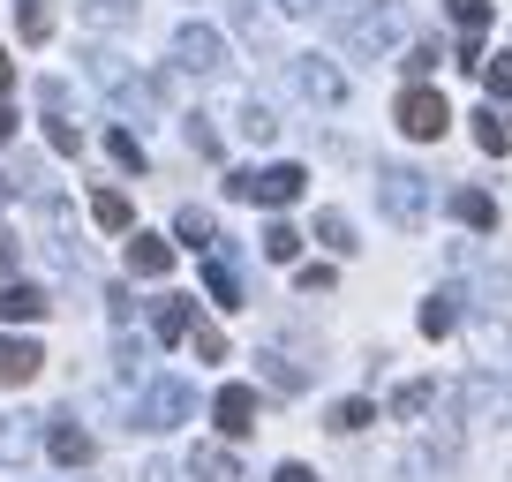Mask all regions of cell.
Instances as JSON below:
<instances>
[{
  "label": "cell",
  "mask_w": 512,
  "mask_h": 482,
  "mask_svg": "<svg viewBox=\"0 0 512 482\" xmlns=\"http://www.w3.org/2000/svg\"><path fill=\"white\" fill-rule=\"evenodd\" d=\"M452 219H460L467 234H490V226H497V196L490 189H460V196H452Z\"/></svg>",
  "instance_id": "cell-14"
},
{
  "label": "cell",
  "mask_w": 512,
  "mask_h": 482,
  "mask_svg": "<svg viewBox=\"0 0 512 482\" xmlns=\"http://www.w3.org/2000/svg\"><path fill=\"white\" fill-rule=\"evenodd\" d=\"M317 241H332V249H354V226H347V211H317Z\"/></svg>",
  "instance_id": "cell-33"
},
{
  "label": "cell",
  "mask_w": 512,
  "mask_h": 482,
  "mask_svg": "<svg viewBox=\"0 0 512 482\" xmlns=\"http://www.w3.org/2000/svg\"><path fill=\"white\" fill-rule=\"evenodd\" d=\"M377 204H384V219L400 226V234H415V226L430 219V189H422L415 166H384L377 174Z\"/></svg>",
  "instance_id": "cell-2"
},
{
  "label": "cell",
  "mask_w": 512,
  "mask_h": 482,
  "mask_svg": "<svg viewBox=\"0 0 512 482\" xmlns=\"http://www.w3.org/2000/svg\"><path fill=\"white\" fill-rule=\"evenodd\" d=\"M128 272H136V279H166V272H174V241L128 234Z\"/></svg>",
  "instance_id": "cell-12"
},
{
  "label": "cell",
  "mask_w": 512,
  "mask_h": 482,
  "mask_svg": "<svg viewBox=\"0 0 512 482\" xmlns=\"http://www.w3.org/2000/svg\"><path fill=\"white\" fill-rule=\"evenodd\" d=\"M369 422H377V407H369V400H339V407H332V430H339V437L369 430Z\"/></svg>",
  "instance_id": "cell-28"
},
{
  "label": "cell",
  "mask_w": 512,
  "mask_h": 482,
  "mask_svg": "<svg viewBox=\"0 0 512 482\" xmlns=\"http://www.w3.org/2000/svg\"><path fill=\"white\" fill-rule=\"evenodd\" d=\"M452 302H460V294H430V302H422V332H430V339H445L452 324H460V309H452Z\"/></svg>",
  "instance_id": "cell-25"
},
{
  "label": "cell",
  "mask_w": 512,
  "mask_h": 482,
  "mask_svg": "<svg viewBox=\"0 0 512 482\" xmlns=\"http://www.w3.org/2000/svg\"><path fill=\"white\" fill-rule=\"evenodd\" d=\"M174 61L189 68V76H219L226 46H219V31H204V23H181L174 31Z\"/></svg>",
  "instance_id": "cell-7"
},
{
  "label": "cell",
  "mask_w": 512,
  "mask_h": 482,
  "mask_svg": "<svg viewBox=\"0 0 512 482\" xmlns=\"http://www.w3.org/2000/svg\"><path fill=\"white\" fill-rule=\"evenodd\" d=\"M189 151H196V159H219V136H211L204 121H189Z\"/></svg>",
  "instance_id": "cell-36"
},
{
  "label": "cell",
  "mask_w": 512,
  "mask_h": 482,
  "mask_svg": "<svg viewBox=\"0 0 512 482\" xmlns=\"http://www.w3.org/2000/svg\"><path fill=\"white\" fill-rule=\"evenodd\" d=\"M8 83H16V68H8V53H0V98H8Z\"/></svg>",
  "instance_id": "cell-43"
},
{
  "label": "cell",
  "mask_w": 512,
  "mask_h": 482,
  "mask_svg": "<svg viewBox=\"0 0 512 482\" xmlns=\"http://www.w3.org/2000/svg\"><path fill=\"white\" fill-rule=\"evenodd\" d=\"M83 23L91 31H121V23H136V0H83Z\"/></svg>",
  "instance_id": "cell-23"
},
{
  "label": "cell",
  "mask_w": 512,
  "mask_h": 482,
  "mask_svg": "<svg viewBox=\"0 0 512 482\" xmlns=\"http://www.w3.org/2000/svg\"><path fill=\"white\" fill-rule=\"evenodd\" d=\"M226 189L241 196V204H264V211H287L294 196L309 189V174L294 159H279V166H241V174H226Z\"/></svg>",
  "instance_id": "cell-1"
},
{
  "label": "cell",
  "mask_w": 512,
  "mask_h": 482,
  "mask_svg": "<svg viewBox=\"0 0 512 482\" xmlns=\"http://www.w3.org/2000/svg\"><path fill=\"white\" fill-rule=\"evenodd\" d=\"M445 16L460 23V61L482 68V31H490V0H445Z\"/></svg>",
  "instance_id": "cell-10"
},
{
  "label": "cell",
  "mask_w": 512,
  "mask_h": 482,
  "mask_svg": "<svg viewBox=\"0 0 512 482\" xmlns=\"http://www.w3.org/2000/svg\"><path fill=\"white\" fill-rule=\"evenodd\" d=\"M211 422H219L226 437H249V430H256V385H219V400H211Z\"/></svg>",
  "instance_id": "cell-9"
},
{
  "label": "cell",
  "mask_w": 512,
  "mask_h": 482,
  "mask_svg": "<svg viewBox=\"0 0 512 482\" xmlns=\"http://www.w3.org/2000/svg\"><path fill=\"white\" fill-rule=\"evenodd\" d=\"M174 241H181V249H211V241H219V219H211V211H196V204H181Z\"/></svg>",
  "instance_id": "cell-20"
},
{
  "label": "cell",
  "mask_w": 512,
  "mask_h": 482,
  "mask_svg": "<svg viewBox=\"0 0 512 482\" xmlns=\"http://www.w3.org/2000/svg\"><path fill=\"white\" fill-rule=\"evenodd\" d=\"M204 287H211L219 309H241V279H234V264H226L219 249H204Z\"/></svg>",
  "instance_id": "cell-17"
},
{
  "label": "cell",
  "mask_w": 512,
  "mask_h": 482,
  "mask_svg": "<svg viewBox=\"0 0 512 482\" xmlns=\"http://www.w3.org/2000/svg\"><path fill=\"white\" fill-rule=\"evenodd\" d=\"M91 219L106 226V234H128V226H136V211H128L121 189H98V196H91Z\"/></svg>",
  "instance_id": "cell-21"
},
{
  "label": "cell",
  "mask_w": 512,
  "mask_h": 482,
  "mask_svg": "<svg viewBox=\"0 0 512 482\" xmlns=\"http://www.w3.org/2000/svg\"><path fill=\"white\" fill-rule=\"evenodd\" d=\"M279 16H317V0H272Z\"/></svg>",
  "instance_id": "cell-39"
},
{
  "label": "cell",
  "mask_w": 512,
  "mask_h": 482,
  "mask_svg": "<svg viewBox=\"0 0 512 482\" xmlns=\"http://www.w3.org/2000/svg\"><path fill=\"white\" fill-rule=\"evenodd\" d=\"M46 452H53L61 467H83V460H91V430H76V422H53Z\"/></svg>",
  "instance_id": "cell-19"
},
{
  "label": "cell",
  "mask_w": 512,
  "mask_h": 482,
  "mask_svg": "<svg viewBox=\"0 0 512 482\" xmlns=\"http://www.w3.org/2000/svg\"><path fill=\"white\" fill-rule=\"evenodd\" d=\"M189 415H196V392L181 385V377H151V385H144V407H136V430L159 437V430H174V422H189Z\"/></svg>",
  "instance_id": "cell-4"
},
{
  "label": "cell",
  "mask_w": 512,
  "mask_h": 482,
  "mask_svg": "<svg viewBox=\"0 0 512 482\" xmlns=\"http://www.w3.org/2000/svg\"><path fill=\"white\" fill-rule=\"evenodd\" d=\"M189 475H196V482H249V475H241V460H234L226 445H196Z\"/></svg>",
  "instance_id": "cell-15"
},
{
  "label": "cell",
  "mask_w": 512,
  "mask_h": 482,
  "mask_svg": "<svg viewBox=\"0 0 512 482\" xmlns=\"http://www.w3.org/2000/svg\"><path fill=\"white\" fill-rule=\"evenodd\" d=\"M189 347H196V362H226V332L219 324H189Z\"/></svg>",
  "instance_id": "cell-30"
},
{
  "label": "cell",
  "mask_w": 512,
  "mask_h": 482,
  "mask_svg": "<svg viewBox=\"0 0 512 482\" xmlns=\"http://www.w3.org/2000/svg\"><path fill=\"white\" fill-rule=\"evenodd\" d=\"M430 407H437V385H430V377H415V385H400V392H392V415H400V422L430 415Z\"/></svg>",
  "instance_id": "cell-22"
},
{
  "label": "cell",
  "mask_w": 512,
  "mask_h": 482,
  "mask_svg": "<svg viewBox=\"0 0 512 482\" xmlns=\"http://www.w3.org/2000/svg\"><path fill=\"white\" fill-rule=\"evenodd\" d=\"M264 257H272V264H294V257H302V234H294L287 219H272V226H264Z\"/></svg>",
  "instance_id": "cell-24"
},
{
  "label": "cell",
  "mask_w": 512,
  "mask_h": 482,
  "mask_svg": "<svg viewBox=\"0 0 512 482\" xmlns=\"http://www.w3.org/2000/svg\"><path fill=\"white\" fill-rule=\"evenodd\" d=\"M23 445H31V437H23V422H16V430L0 422V460H23Z\"/></svg>",
  "instance_id": "cell-37"
},
{
  "label": "cell",
  "mask_w": 512,
  "mask_h": 482,
  "mask_svg": "<svg viewBox=\"0 0 512 482\" xmlns=\"http://www.w3.org/2000/svg\"><path fill=\"white\" fill-rule=\"evenodd\" d=\"M467 407H475V415H490V407L505 415V407H512V392H505V385H490V377H475V385H467Z\"/></svg>",
  "instance_id": "cell-31"
},
{
  "label": "cell",
  "mask_w": 512,
  "mask_h": 482,
  "mask_svg": "<svg viewBox=\"0 0 512 482\" xmlns=\"http://www.w3.org/2000/svg\"><path fill=\"white\" fill-rule=\"evenodd\" d=\"M475 144L490 151V159H505V151H512V129L497 121V106H490V113H475Z\"/></svg>",
  "instance_id": "cell-26"
},
{
  "label": "cell",
  "mask_w": 512,
  "mask_h": 482,
  "mask_svg": "<svg viewBox=\"0 0 512 482\" xmlns=\"http://www.w3.org/2000/svg\"><path fill=\"white\" fill-rule=\"evenodd\" d=\"M482 83H490V98H512V53H497V61H482Z\"/></svg>",
  "instance_id": "cell-34"
},
{
  "label": "cell",
  "mask_w": 512,
  "mask_h": 482,
  "mask_svg": "<svg viewBox=\"0 0 512 482\" xmlns=\"http://www.w3.org/2000/svg\"><path fill=\"white\" fill-rule=\"evenodd\" d=\"M46 226H53V234H68V204H46ZM53 249H61V264H83L68 241H53Z\"/></svg>",
  "instance_id": "cell-35"
},
{
  "label": "cell",
  "mask_w": 512,
  "mask_h": 482,
  "mask_svg": "<svg viewBox=\"0 0 512 482\" xmlns=\"http://www.w3.org/2000/svg\"><path fill=\"white\" fill-rule=\"evenodd\" d=\"M234 129L249 136V144H272V136H279V113L264 106V98H241V106H234Z\"/></svg>",
  "instance_id": "cell-18"
},
{
  "label": "cell",
  "mask_w": 512,
  "mask_h": 482,
  "mask_svg": "<svg viewBox=\"0 0 512 482\" xmlns=\"http://www.w3.org/2000/svg\"><path fill=\"white\" fill-rule=\"evenodd\" d=\"M91 76L106 83V98H113L121 113H151V106H159V83H151V76H128L113 53H91Z\"/></svg>",
  "instance_id": "cell-5"
},
{
  "label": "cell",
  "mask_w": 512,
  "mask_h": 482,
  "mask_svg": "<svg viewBox=\"0 0 512 482\" xmlns=\"http://www.w3.org/2000/svg\"><path fill=\"white\" fill-rule=\"evenodd\" d=\"M189 324H196V302H189V294H166V302L151 309V332H159V339H189Z\"/></svg>",
  "instance_id": "cell-16"
},
{
  "label": "cell",
  "mask_w": 512,
  "mask_h": 482,
  "mask_svg": "<svg viewBox=\"0 0 512 482\" xmlns=\"http://www.w3.org/2000/svg\"><path fill=\"white\" fill-rule=\"evenodd\" d=\"M339 31H347V46H354V53H369V61H377V53L400 46L407 23H400V8H362V16H347Z\"/></svg>",
  "instance_id": "cell-6"
},
{
  "label": "cell",
  "mask_w": 512,
  "mask_h": 482,
  "mask_svg": "<svg viewBox=\"0 0 512 482\" xmlns=\"http://www.w3.org/2000/svg\"><path fill=\"white\" fill-rule=\"evenodd\" d=\"M294 91H302L309 106H339V98H347V83H339V68H332V61L302 53V61H294Z\"/></svg>",
  "instance_id": "cell-8"
},
{
  "label": "cell",
  "mask_w": 512,
  "mask_h": 482,
  "mask_svg": "<svg viewBox=\"0 0 512 482\" xmlns=\"http://www.w3.org/2000/svg\"><path fill=\"white\" fill-rule=\"evenodd\" d=\"M38 370H46V354H38V339H16V332H0V385H31Z\"/></svg>",
  "instance_id": "cell-11"
},
{
  "label": "cell",
  "mask_w": 512,
  "mask_h": 482,
  "mask_svg": "<svg viewBox=\"0 0 512 482\" xmlns=\"http://www.w3.org/2000/svg\"><path fill=\"white\" fill-rule=\"evenodd\" d=\"M46 294H38V287H23V279H8V287H0V317H8V324H38V317H46Z\"/></svg>",
  "instance_id": "cell-13"
},
{
  "label": "cell",
  "mask_w": 512,
  "mask_h": 482,
  "mask_svg": "<svg viewBox=\"0 0 512 482\" xmlns=\"http://www.w3.org/2000/svg\"><path fill=\"white\" fill-rule=\"evenodd\" d=\"M144 482H181V467H166V460H159V467H151Z\"/></svg>",
  "instance_id": "cell-42"
},
{
  "label": "cell",
  "mask_w": 512,
  "mask_h": 482,
  "mask_svg": "<svg viewBox=\"0 0 512 482\" xmlns=\"http://www.w3.org/2000/svg\"><path fill=\"white\" fill-rule=\"evenodd\" d=\"M46 144H53V151H76V129H68L61 113H53V121H46Z\"/></svg>",
  "instance_id": "cell-38"
},
{
  "label": "cell",
  "mask_w": 512,
  "mask_h": 482,
  "mask_svg": "<svg viewBox=\"0 0 512 482\" xmlns=\"http://www.w3.org/2000/svg\"><path fill=\"white\" fill-rule=\"evenodd\" d=\"M8 136H16V106H8V98H0V144H8Z\"/></svg>",
  "instance_id": "cell-41"
},
{
  "label": "cell",
  "mask_w": 512,
  "mask_h": 482,
  "mask_svg": "<svg viewBox=\"0 0 512 482\" xmlns=\"http://www.w3.org/2000/svg\"><path fill=\"white\" fill-rule=\"evenodd\" d=\"M256 362H264V377H272V385H279V392H302V385H309V377H302V370H294L287 354H256Z\"/></svg>",
  "instance_id": "cell-32"
},
{
  "label": "cell",
  "mask_w": 512,
  "mask_h": 482,
  "mask_svg": "<svg viewBox=\"0 0 512 482\" xmlns=\"http://www.w3.org/2000/svg\"><path fill=\"white\" fill-rule=\"evenodd\" d=\"M272 482H317V475H309V467H302V460H287V467H279V475H272Z\"/></svg>",
  "instance_id": "cell-40"
},
{
  "label": "cell",
  "mask_w": 512,
  "mask_h": 482,
  "mask_svg": "<svg viewBox=\"0 0 512 482\" xmlns=\"http://www.w3.org/2000/svg\"><path fill=\"white\" fill-rule=\"evenodd\" d=\"M16 23H23V38H31V46H46V38H53V16H46V0H16Z\"/></svg>",
  "instance_id": "cell-27"
},
{
  "label": "cell",
  "mask_w": 512,
  "mask_h": 482,
  "mask_svg": "<svg viewBox=\"0 0 512 482\" xmlns=\"http://www.w3.org/2000/svg\"><path fill=\"white\" fill-rule=\"evenodd\" d=\"M106 151H113V166L144 174V144H136V129H113V136H106Z\"/></svg>",
  "instance_id": "cell-29"
},
{
  "label": "cell",
  "mask_w": 512,
  "mask_h": 482,
  "mask_svg": "<svg viewBox=\"0 0 512 482\" xmlns=\"http://www.w3.org/2000/svg\"><path fill=\"white\" fill-rule=\"evenodd\" d=\"M392 121H400L415 144H437V136L452 129V106H445V91H430V83H407L400 106H392Z\"/></svg>",
  "instance_id": "cell-3"
}]
</instances>
